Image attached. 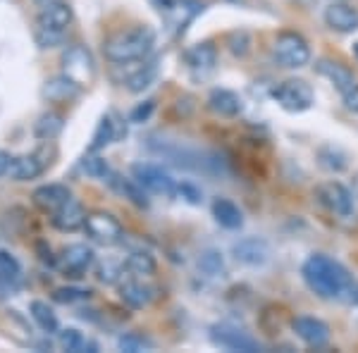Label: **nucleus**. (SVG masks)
<instances>
[{
	"label": "nucleus",
	"instance_id": "5701e85b",
	"mask_svg": "<svg viewBox=\"0 0 358 353\" xmlns=\"http://www.w3.org/2000/svg\"><path fill=\"white\" fill-rule=\"evenodd\" d=\"M120 298H122L129 308L141 310L153 301V289L143 284L141 277H131V280L120 284Z\"/></svg>",
	"mask_w": 358,
	"mask_h": 353
},
{
	"label": "nucleus",
	"instance_id": "bb28decb",
	"mask_svg": "<svg viewBox=\"0 0 358 353\" xmlns=\"http://www.w3.org/2000/svg\"><path fill=\"white\" fill-rule=\"evenodd\" d=\"M29 312H31L34 322H36V325L41 327L45 334L57 332V315H55L53 308H50L48 303H43V301H31Z\"/></svg>",
	"mask_w": 358,
	"mask_h": 353
},
{
	"label": "nucleus",
	"instance_id": "6ab92c4d",
	"mask_svg": "<svg viewBox=\"0 0 358 353\" xmlns=\"http://www.w3.org/2000/svg\"><path fill=\"white\" fill-rule=\"evenodd\" d=\"M187 65L199 77H208L217 65V50L210 43H196L187 50Z\"/></svg>",
	"mask_w": 358,
	"mask_h": 353
},
{
	"label": "nucleus",
	"instance_id": "9d476101",
	"mask_svg": "<svg viewBox=\"0 0 358 353\" xmlns=\"http://www.w3.org/2000/svg\"><path fill=\"white\" fill-rule=\"evenodd\" d=\"M210 341L215 346H222L227 351H241V353H256L261 351V344L251 337L244 329H239L236 325L229 322H220V325L210 327Z\"/></svg>",
	"mask_w": 358,
	"mask_h": 353
},
{
	"label": "nucleus",
	"instance_id": "a878e982",
	"mask_svg": "<svg viewBox=\"0 0 358 353\" xmlns=\"http://www.w3.org/2000/svg\"><path fill=\"white\" fill-rule=\"evenodd\" d=\"M110 182H113V187L117 189L120 194L124 196V199H129L134 206H138V208H148V199H146V194H143L146 189H143L134 177H131V179L115 177V179H110Z\"/></svg>",
	"mask_w": 358,
	"mask_h": 353
},
{
	"label": "nucleus",
	"instance_id": "dca6fc26",
	"mask_svg": "<svg viewBox=\"0 0 358 353\" xmlns=\"http://www.w3.org/2000/svg\"><path fill=\"white\" fill-rule=\"evenodd\" d=\"M69 199H72V191H69L65 184H45V187H38L31 194L34 206H36L38 210L48 212V215H53L57 208L65 206Z\"/></svg>",
	"mask_w": 358,
	"mask_h": 353
},
{
	"label": "nucleus",
	"instance_id": "4be33fe9",
	"mask_svg": "<svg viewBox=\"0 0 358 353\" xmlns=\"http://www.w3.org/2000/svg\"><path fill=\"white\" fill-rule=\"evenodd\" d=\"M79 94H82V86L67 77V74H60V77L48 79L43 86V98L48 103H69L74 101Z\"/></svg>",
	"mask_w": 358,
	"mask_h": 353
},
{
	"label": "nucleus",
	"instance_id": "aec40b11",
	"mask_svg": "<svg viewBox=\"0 0 358 353\" xmlns=\"http://www.w3.org/2000/svg\"><path fill=\"white\" fill-rule=\"evenodd\" d=\"M315 69L325 79H330L334 89L342 91V94H346V91L354 89V86L358 84L356 77H354V72H351L349 67H344L342 62H334V60H327V57H322V60H317Z\"/></svg>",
	"mask_w": 358,
	"mask_h": 353
},
{
	"label": "nucleus",
	"instance_id": "ea45409f",
	"mask_svg": "<svg viewBox=\"0 0 358 353\" xmlns=\"http://www.w3.org/2000/svg\"><path fill=\"white\" fill-rule=\"evenodd\" d=\"M177 194L182 196V199H187L192 206H199L201 201H203V194H201L199 189L194 187V184L184 182V184H177Z\"/></svg>",
	"mask_w": 358,
	"mask_h": 353
},
{
	"label": "nucleus",
	"instance_id": "cd10ccee",
	"mask_svg": "<svg viewBox=\"0 0 358 353\" xmlns=\"http://www.w3.org/2000/svg\"><path fill=\"white\" fill-rule=\"evenodd\" d=\"M124 270L129 272L131 277H141L143 280V277H151L155 272V260L153 256H148V253H143V251L131 253L124 263Z\"/></svg>",
	"mask_w": 358,
	"mask_h": 353
},
{
	"label": "nucleus",
	"instance_id": "c85d7f7f",
	"mask_svg": "<svg viewBox=\"0 0 358 353\" xmlns=\"http://www.w3.org/2000/svg\"><path fill=\"white\" fill-rule=\"evenodd\" d=\"M60 344L65 351L72 353H84V351H98V346L94 341H89L79 329H62L60 332Z\"/></svg>",
	"mask_w": 358,
	"mask_h": 353
},
{
	"label": "nucleus",
	"instance_id": "58836bf2",
	"mask_svg": "<svg viewBox=\"0 0 358 353\" xmlns=\"http://www.w3.org/2000/svg\"><path fill=\"white\" fill-rule=\"evenodd\" d=\"M122 270L124 268H120V265H115V263L108 260L106 265H101V268H98V282H103V284H115Z\"/></svg>",
	"mask_w": 358,
	"mask_h": 353
},
{
	"label": "nucleus",
	"instance_id": "ddd939ff",
	"mask_svg": "<svg viewBox=\"0 0 358 353\" xmlns=\"http://www.w3.org/2000/svg\"><path fill=\"white\" fill-rule=\"evenodd\" d=\"M292 327H294V332H296V337L301 339L303 344H308L310 349H322V346L330 344V327L322 320H317V317L301 315L292 322Z\"/></svg>",
	"mask_w": 358,
	"mask_h": 353
},
{
	"label": "nucleus",
	"instance_id": "f257e3e1",
	"mask_svg": "<svg viewBox=\"0 0 358 353\" xmlns=\"http://www.w3.org/2000/svg\"><path fill=\"white\" fill-rule=\"evenodd\" d=\"M301 275L306 284L310 287V291H315L317 296L327 301L346 298V294H351V289H354V280H351L349 270L330 256H322V253H315V256L306 260Z\"/></svg>",
	"mask_w": 358,
	"mask_h": 353
},
{
	"label": "nucleus",
	"instance_id": "a19ab883",
	"mask_svg": "<svg viewBox=\"0 0 358 353\" xmlns=\"http://www.w3.org/2000/svg\"><path fill=\"white\" fill-rule=\"evenodd\" d=\"M151 113H153V101H146V103H141V106H136L134 110H131L129 120H131V122H136V124H141V122H146V120L151 117Z\"/></svg>",
	"mask_w": 358,
	"mask_h": 353
},
{
	"label": "nucleus",
	"instance_id": "4468645a",
	"mask_svg": "<svg viewBox=\"0 0 358 353\" xmlns=\"http://www.w3.org/2000/svg\"><path fill=\"white\" fill-rule=\"evenodd\" d=\"M232 253L241 265H248V268H261V265H265L270 260L268 241L258 239V236H248V239L236 241Z\"/></svg>",
	"mask_w": 358,
	"mask_h": 353
},
{
	"label": "nucleus",
	"instance_id": "c03bdc74",
	"mask_svg": "<svg viewBox=\"0 0 358 353\" xmlns=\"http://www.w3.org/2000/svg\"><path fill=\"white\" fill-rule=\"evenodd\" d=\"M34 3H36L38 8H48V5H53V3H60V0H34Z\"/></svg>",
	"mask_w": 358,
	"mask_h": 353
},
{
	"label": "nucleus",
	"instance_id": "b1692460",
	"mask_svg": "<svg viewBox=\"0 0 358 353\" xmlns=\"http://www.w3.org/2000/svg\"><path fill=\"white\" fill-rule=\"evenodd\" d=\"M213 217H215V222L224 229H239L241 224H244V212L227 199H217L215 203H213Z\"/></svg>",
	"mask_w": 358,
	"mask_h": 353
},
{
	"label": "nucleus",
	"instance_id": "4c0bfd02",
	"mask_svg": "<svg viewBox=\"0 0 358 353\" xmlns=\"http://www.w3.org/2000/svg\"><path fill=\"white\" fill-rule=\"evenodd\" d=\"M248 45H251V41H248L246 31H234L232 36H229V50H232V55L236 57H244L248 53Z\"/></svg>",
	"mask_w": 358,
	"mask_h": 353
},
{
	"label": "nucleus",
	"instance_id": "c756f323",
	"mask_svg": "<svg viewBox=\"0 0 358 353\" xmlns=\"http://www.w3.org/2000/svg\"><path fill=\"white\" fill-rule=\"evenodd\" d=\"M113 138H115V122L110 117H103L96 127L94 138H91L89 153H98V150H103L108 143H113Z\"/></svg>",
	"mask_w": 358,
	"mask_h": 353
},
{
	"label": "nucleus",
	"instance_id": "7c9ffc66",
	"mask_svg": "<svg viewBox=\"0 0 358 353\" xmlns=\"http://www.w3.org/2000/svg\"><path fill=\"white\" fill-rule=\"evenodd\" d=\"M155 74H158V65H155V62H148V65H143V69H138L134 77H129L127 89H129L131 94H141L143 89H148V86L153 84Z\"/></svg>",
	"mask_w": 358,
	"mask_h": 353
},
{
	"label": "nucleus",
	"instance_id": "473e14b6",
	"mask_svg": "<svg viewBox=\"0 0 358 353\" xmlns=\"http://www.w3.org/2000/svg\"><path fill=\"white\" fill-rule=\"evenodd\" d=\"M199 268L203 270L208 277H222L224 275V260L217 251H203L199 258Z\"/></svg>",
	"mask_w": 358,
	"mask_h": 353
},
{
	"label": "nucleus",
	"instance_id": "6e6552de",
	"mask_svg": "<svg viewBox=\"0 0 358 353\" xmlns=\"http://www.w3.org/2000/svg\"><path fill=\"white\" fill-rule=\"evenodd\" d=\"M84 229H86V234H89V239L101 246H115V244H120L124 236V229H122V224H120V219L103 210L91 212V215L86 217Z\"/></svg>",
	"mask_w": 358,
	"mask_h": 353
},
{
	"label": "nucleus",
	"instance_id": "c9c22d12",
	"mask_svg": "<svg viewBox=\"0 0 358 353\" xmlns=\"http://www.w3.org/2000/svg\"><path fill=\"white\" fill-rule=\"evenodd\" d=\"M20 263H17V258L15 256H10L8 251H0V280H5V282H13L20 277Z\"/></svg>",
	"mask_w": 358,
	"mask_h": 353
},
{
	"label": "nucleus",
	"instance_id": "2eb2a0df",
	"mask_svg": "<svg viewBox=\"0 0 358 353\" xmlns=\"http://www.w3.org/2000/svg\"><path fill=\"white\" fill-rule=\"evenodd\" d=\"M86 217H89V215H86L84 206L79 203V201L69 199L65 206L57 208L53 215H50V224H53L57 231L72 234V231H77V229H84Z\"/></svg>",
	"mask_w": 358,
	"mask_h": 353
},
{
	"label": "nucleus",
	"instance_id": "0eeeda50",
	"mask_svg": "<svg viewBox=\"0 0 358 353\" xmlns=\"http://www.w3.org/2000/svg\"><path fill=\"white\" fill-rule=\"evenodd\" d=\"M273 98L287 113H303L313 106V89L303 79H287L273 91Z\"/></svg>",
	"mask_w": 358,
	"mask_h": 353
},
{
	"label": "nucleus",
	"instance_id": "393cba45",
	"mask_svg": "<svg viewBox=\"0 0 358 353\" xmlns=\"http://www.w3.org/2000/svg\"><path fill=\"white\" fill-rule=\"evenodd\" d=\"M65 129V117L57 113H43L41 117L36 120V127H34V134H36L41 141H53V138L60 136V131Z\"/></svg>",
	"mask_w": 358,
	"mask_h": 353
},
{
	"label": "nucleus",
	"instance_id": "f8f14e48",
	"mask_svg": "<svg viewBox=\"0 0 358 353\" xmlns=\"http://www.w3.org/2000/svg\"><path fill=\"white\" fill-rule=\"evenodd\" d=\"M317 199L320 203L334 212L337 217H351L354 215V194L339 182H327L317 187Z\"/></svg>",
	"mask_w": 358,
	"mask_h": 353
},
{
	"label": "nucleus",
	"instance_id": "1a4fd4ad",
	"mask_svg": "<svg viewBox=\"0 0 358 353\" xmlns=\"http://www.w3.org/2000/svg\"><path fill=\"white\" fill-rule=\"evenodd\" d=\"M131 177H134L136 182L148 191V194L167 196V199L177 194V182L158 165L136 163L134 167H131Z\"/></svg>",
	"mask_w": 358,
	"mask_h": 353
},
{
	"label": "nucleus",
	"instance_id": "412c9836",
	"mask_svg": "<svg viewBox=\"0 0 358 353\" xmlns=\"http://www.w3.org/2000/svg\"><path fill=\"white\" fill-rule=\"evenodd\" d=\"M208 108L220 117H236L244 110V101H241L239 94L229 89H213L210 96H208Z\"/></svg>",
	"mask_w": 358,
	"mask_h": 353
},
{
	"label": "nucleus",
	"instance_id": "39448f33",
	"mask_svg": "<svg viewBox=\"0 0 358 353\" xmlns=\"http://www.w3.org/2000/svg\"><path fill=\"white\" fill-rule=\"evenodd\" d=\"M275 57L282 67L289 69H301L310 62V45L308 41L296 31H282L275 38Z\"/></svg>",
	"mask_w": 358,
	"mask_h": 353
},
{
	"label": "nucleus",
	"instance_id": "a211bd4d",
	"mask_svg": "<svg viewBox=\"0 0 358 353\" xmlns=\"http://www.w3.org/2000/svg\"><path fill=\"white\" fill-rule=\"evenodd\" d=\"M45 172V160H41L38 153H27V155H17L10 163L8 175L15 182H31V179H38Z\"/></svg>",
	"mask_w": 358,
	"mask_h": 353
},
{
	"label": "nucleus",
	"instance_id": "e433bc0d",
	"mask_svg": "<svg viewBox=\"0 0 358 353\" xmlns=\"http://www.w3.org/2000/svg\"><path fill=\"white\" fill-rule=\"evenodd\" d=\"M53 298L57 303H77V301L89 298V291H86V289H77V287H62L53 294Z\"/></svg>",
	"mask_w": 358,
	"mask_h": 353
},
{
	"label": "nucleus",
	"instance_id": "2f4dec72",
	"mask_svg": "<svg viewBox=\"0 0 358 353\" xmlns=\"http://www.w3.org/2000/svg\"><path fill=\"white\" fill-rule=\"evenodd\" d=\"M82 167H84V172L91 179H108V177H113V170H110V165H108V160L101 158V155H96V153L86 155Z\"/></svg>",
	"mask_w": 358,
	"mask_h": 353
},
{
	"label": "nucleus",
	"instance_id": "79ce46f5",
	"mask_svg": "<svg viewBox=\"0 0 358 353\" xmlns=\"http://www.w3.org/2000/svg\"><path fill=\"white\" fill-rule=\"evenodd\" d=\"M344 103H346V108H349L351 113L358 115V84L354 86V89H349L344 94Z\"/></svg>",
	"mask_w": 358,
	"mask_h": 353
},
{
	"label": "nucleus",
	"instance_id": "423d86ee",
	"mask_svg": "<svg viewBox=\"0 0 358 353\" xmlns=\"http://www.w3.org/2000/svg\"><path fill=\"white\" fill-rule=\"evenodd\" d=\"M62 74L79 86H89L96 79V60L84 45H69L62 55Z\"/></svg>",
	"mask_w": 358,
	"mask_h": 353
},
{
	"label": "nucleus",
	"instance_id": "20e7f679",
	"mask_svg": "<svg viewBox=\"0 0 358 353\" xmlns=\"http://www.w3.org/2000/svg\"><path fill=\"white\" fill-rule=\"evenodd\" d=\"M148 148L153 153L163 155L170 163H175L177 167H187V170H201V172H210V165H217V160H210V155L194 150L189 146H182L177 141H151Z\"/></svg>",
	"mask_w": 358,
	"mask_h": 353
},
{
	"label": "nucleus",
	"instance_id": "72a5a7b5",
	"mask_svg": "<svg viewBox=\"0 0 358 353\" xmlns=\"http://www.w3.org/2000/svg\"><path fill=\"white\" fill-rule=\"evenodd\" d=\"M320 165L330 172H342V170H346V155L332 146L320 148Z\"/></svg>",
	"mask_w": 358,
	"mask_h": 353
},
{
	"label": "nucleus",
	"instance_id": "f704fd0d",
	"mask_svg": "<svg viewBox=\"0 0 358 353\" xmlns=\"http://www.w3.org/2000/svg\"><path fill=\"white\" fill-rule=\"evenodd\" d=\"M117 346H120L122 351H127V353H138V351L153 349V341H151V339H146L143 334L129 332V334H124V337H120Z\"/></svg>",
	"mask_w": 358,
	"mask_h": 353
},
{
	"label": "nucleus",
	"instance_id": "7ed1b4c3",
	"mask_svg": "<svg viewBox=\"0 0 358 353\" xmlns=\"http://www.w3.org/2000/svg\"><path fill=\"white\" fill-rule=\"evenodd\" d=\"M72 8L65 0L48 5V8H41L36 20V34H34L38 48H55V45H60L69 24H72Z\"/></svg>",
	"mask_w": 358,
	"mask_h": 353
},
{
	"label": "nucleus",
	"instance_id": "9b49d317",
	"mask_svg": "<svg viewBox=\"0 0 358 353\" xmlns=\"http://www.w3.org/2000/svg\"><path fill=\"white\" fill-rule=\"evenodd\" d=\"M55 265L62 277H67V280H79V277H84L91 265H94V251L86 244H69L67 248H62Z\"/></svg>",
	"mask_w": 358,
	"mask_h": 353
},
{
	"label": "nucleus",
	"instance_id": "f03ea898",
	"mask_svg": "<svg viewBox=\"0 0 358 353\" xmlns=\"http://www.w3.org/2000/svg\"><path fill=\"white\" fill-rule=\"evenodd\" d=\"M155 34L148 27H134L127 31H117L103 43V55L113 65H127V62L143 60L153 50Z\"/></svg>",
	"mask_w": 358,
	"mask_h": 353
},
{
	"label": "nucleus",
	"instance_id": "f3484780",
	"mask_svg": "<svg viewBox=\"0 0 358 353\" xmlns=\"http://www.w3.org/2000/svg\"><path fill=\"white\" fill-rule=\"evenodd\" d=\"M325 24L339 34L358 31V10L346 3H332L325 10Z\"/></svg>",
	"mask_w": 358,
	"mask_h": 353
},
{
	"label": "nucleus",
	"instance_id": "37998d69",
	"mask_svg": "<svg viewBox=\"0 0 358 353\" xmlns=\"http://www.w3.org/2000/svg\"><path fill=\"white\" fill-rule=\"evenodd\" d=\"M10 163H13V158H10V153H5V150H0V177L8 175Z\"/></svg>",
	"mask_w": 358,
	"mask_h": 353
}]
</instances>
